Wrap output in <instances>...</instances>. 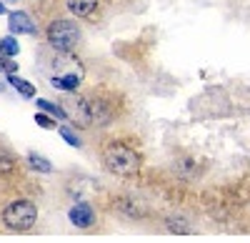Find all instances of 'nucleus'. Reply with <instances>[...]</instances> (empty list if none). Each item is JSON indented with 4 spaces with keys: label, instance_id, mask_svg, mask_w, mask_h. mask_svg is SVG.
<instances>
[{
    "label": "nucleus",
    "instance_id": "obj_17",
    "mask_svg": "<svg viewBox=\"0 0 250 243\" xmlns=\"http://www.w3.org/2000/svg\"><path fill=\"white\" fill-rule=\"evenodd\" d=\"M58 131H60V135H62V138H65V143H70L73 148H80V146H83V140H80V138H78V135H75V133H73L68 126H60Z\"/></svg>",
    "mask_w": 250,
    "mask_h": 243
},
{
    "label": "nucleus",
    "instance_id": "obj_16",
    "mask_svg": "<svg viewBox=\"0 0 250 243\" xmlns=\"http://www.w3.org/2000/svg\"><path fill=\"white\" fill-rule=\"evenodd\" d=\"M178 173H183L185 178H193L198 171H195V163H193V160H188V158H183V160H178Z\"/></svg>",
    "mask_w": 250,
    "mask_h": 243
},
{
    "label": "nucleus",
    "instance_id": "obj_15",
    "mask_svg": "<svg viewBox=\"0 0 250 243\" xmlns=\"http://www.w3.org/2000/svg\"><path fill=\"white\" fill-rule=\"evenodd\" d=\"M15 171V160L8 151L0 148V173H13Z\"/></svg>",
    "mask_w": 250,
    "mask_h": 243
},
{
    "label": "nucleus",
    "instance_id": "obj_10",
    "mask_svg": "<svg viewBox=\"0 0 250 243\" xmlns=\"http://www.w3.org/2000/svg\"><path fill=\"white\" fill-rule=\"evenodd\" d=\"M8 83L23 95V98H35V86L33 83H28V80H23V78H18V75H8Z\"/></svg>",
    "mask_w": 250,
    "mask_h": 243
},
{
    "label": "nucleus",
    "instance_id": "obj_6",
    "mask_svg": "<svg viewBox=\"0 0 250 243\" xmlns=\"http://www.w3.org/2000/svg\"><path fill=\"white\" fill-rule=\"evenodd\" d=\"M88 106H90V118H93V123H98V126L110 123L113 108L105 103V100H100V98H88Z\"/></svg>",
    "mask_w": 250,
    "mask_h": 243
},
{
    "label": "nucleus",
    "instance_id": "obj_2",
    "mask_svg": "<svg viewBox=\"0 0 250 243\" xmlns=\"http://www.w3.org/2000/svg\"><path fill=\"white\" fill-rule=\"evenodd\" d=\"M35 221H38V208L25 198H18L3 208V223L10 231H30Z\"/></svg>",
    "mask_w": 250,
    "mask_h": 243
},
{
    "label": "nucleus",
    "instance_id": "obj_11",
    "mask_svg": "<svg viewBox=\"0 0 250 243\" xmlns=\"http://www.w3.org/2000/svg\"><path fill=\"white\" fill-rule=\"evenodd\" d=\"M28 163L38 173H53V163H50V160H45L43 155H38V153H28Z\"/></svg>",
    "mask_w": 250,
    "mask_h": 243
},
{
    "label": "nucleus",
    "instance_id": "obj_21",
    "mask_svg": "<svg viewBox=\"0 0 250 243\" xmlns=\"http://www.w3.org/2000/svg\"><path fill=\"white\" fill-rule=\"evenodd\" d=\"M0 90H5V86H3V83H0Z\"/></svg>",
    "mask_w": 250,
    "mask_h": 243
},
{
    "label": "nucleus",
    "instance_id": "obj_7",
    "mask_svg": "<svg viewBox=\"0 0 250 243\" xmlns=\"http://www.w3.org/2000/svg\"><path fill=\"white\" fill-rule=\"evenodd\" d=\"M98 3H100V0H65L68 10L75 18H90L98 10Z\"/></svg>",
    "mask_w": 250,
    "mask_h": 243
},
{
    "label": "nucleus",
    "instance_id": "obj_9",
    "mask_svg": "<svg viewBox=\"0 0 250 243\" xmlns=\"http://www.w3.org/2000/svg\"><path fill=\"white\" fill-rule=\"evenodd\" d=\"M35 106L43 110V113H50L53 118H58V120H68L70 118V113L62 108V106H55V103H50V100H43V98H38L35 100Z\"/></svg>",
    "mask_w": 250,
    "mask_h": 243
},
{
    "label": "nucleus",
    "instance_id": "obj_4",
    "mask_svg": "<svg viewBox=\"0 0 250 243\" xmlns=\"http://www.w3.org/2000/svg\"><path fill=\"white\" fill-rule=\"evenodd\" d=\"M68 218H70V223L75 228H90V226H95V211L88 203H75L68 211Z\"/></svg>",
    "mask_w": 250,
    "mask_h": 243
},
{
    "label": "nucleus",
    "instance_id": "obj_1",
    "mask_svg": "<svg viewBox=\"0 0 250 243\" xmlns=\"http://www.w3.org/2000/svg\"><path fill=\"white\" fill-rule=\"evenodd\" d=\"M103 163H105V168L115 176L133 178L140 171V155L133 148L123 146V143H110L105 151H103Z\"/></svg>",
    "mask_w": 250,
    "mask_h": 243
},
{
    "label": "nucleus",
    "instance_id": "obj_14",
    "mask_svg": "<svg viewBox=\"0 0 250 243\" xmlns=\"http://www.w3.org/2000/svg\"><path fill=\"white\" fill-rule=\"evenodd\" d=\"M115 208H118L123 216H128V218H140V216H143V213L135 208V203H130V200H125V198L115 200Z\"/></svg>",
    "mask_w": 250,
    "mask_h": 243
},
{
    "label": "nucleus",
    "instance_id": "obj_19",
    "mask_svg": "<svg viewBox=\"0 0 250 243\" xmlns=\"http://www.w3.org/2000/svg\"><path fill=\"white\" fill-rule=\"evenodd\" d=\"M35 123L40 128H55V118H48L45 113H35Z\"/></svg>",
    "mask_w": 250,
    "mask_h": 243
},
{
    "label": "nucleus",
    "instance_id": "obj_20",
    "mask_svg": "<svg viewBox=\"0 0 250 243\" xmlns=\"http://www.w3.org/2000/svg\"><path fill=\"white\" fill-rule=\"evenodd\" d=\"M0 13H8V10H5V5H3V3H0Z\"/></svg>",
    "mask_w": 250,
    "mask_h": 243
},
{
    "label": "nucleus",
    "instance_id": "obj_13",
    "mask_svg": "<svg viewBox=\"0 0 250 243\" xmlns=\"http://www.w3.org/2000/svg\"><path fill=\"white\" fill-rule=\"evenodd\" d=\"M18 50H20V45H18V40L13 35L0 40V55L3 58H13V55H18Z\"/></svg>",
    "mask_w": 250,
    "mask_h": 243
},
{
    "label": "nucleus",
    "instance_id": "obj_8",
    "mask_svg": "<svg viewBox=\"0 0 250 243\" xmlns=\"http://www.w3.org/2000/svg\"><path fill=\"white\" fill-rule=\"evenodd\" d=\"M50 86L58 88V90H68V93H73V90H78V86H80V75H75V73H65L62 78L53 75V78H50Z\"/></svg>",
    "mask_w": 250,
    "mask_h": 243
},
{
    "label": "nucleus",
    "instance_id": "obj_18",
    "mask_svg": "<svg viewBox=\"0 0 250 243\" xmlns=\"http://www.w3.org/2000/svg\"><path fill=\"white\" fill-rule=\"evenodd\" d=\"M0 73L15 75V73H18V63H15L13 58H0Z\"/></svg>",
    "mask_w": 250,
    "mask_h": 243
},
{
    "label": "nucleus",
    "instance_id": "obj_3",
    "mask_svg": "<svg viewBox=\"0 0 250 243\" xmlns=\"http://www.w3.org/2000/svg\"><path fill=\"white\" fill-rule=\"evenodd\" d=\"M45 38L58 53H73L80 43V28L73 20H53L45 30Z\"/></svg>",
    "mask_w": 250,
    "mask_h": 243
},
{
    "label": "nucleus",
    "instance_id": "obj_5",
    "mask_svg": "<svg viewBox=\"0 0 250 243\" xmlns=\"http://www.w3.org/2000/svg\"><path fill=\"white\" fill-rule=\"evenodd\" d=\"M8 25H10V30H13L15 35H18V33H23V35H33V33H35V23L30 20V15L23 13V10L8 13Z\"/></svg>",
    "mask_w": 250,
    "mask_h": 243
},
{
    "label": "nucleus",
    "instance_id": "obj_12",
    "mask_svg": "<svg viewBox=\"0 0 250 243\" xmlns=\"http://www.w3.org/2000/svg\"><path fill=\"white\" fill-rule=\"evenodd\" d=\"M165 228H168L170 233H190L193 231L190 223H188L185 218H180V216H170L168 221H165Z\"/></svg>",
    "mask_w": 250,
    "mask_h": 243
}]
</instances>
